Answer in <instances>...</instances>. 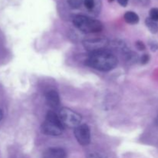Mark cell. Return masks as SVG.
I'll return each mask as SVG.
<instances>
[{
    "instance_id": "cell-1",
    "label": "cell",
    "mask_w": 158,
    "mask_h": 158,
    "mask_svg": "<svg viewBox=\"0 0 158 158\" xmlns=\"http://www.w3.org/2000/svg\"><path fill=\"white\" fill-rule=\"evenodd\" d=\"M117 57L108 49L92 52L86 61L88 66L103 72L112 70L117 66Z\"/></svg>"
},
{
    "instance_id": "cell-2",
    "label": "cell",
    "mask_w": 158,
    "mask_h": 158,
    "mask_svg": "<svg viewBox=\"0 0 158 158\" xmlns=\"http://www.w3.org/2000/svg\"><path fill=\"white\" fill-rule=\"evenodd\" d=\"M64 127L59 115L53 110H49L46 114L44 122L42 124L41 131L46 135L54 137L61 135Z\"/></svg>"
},
{
    "instance_id": "cell-3",
    "label": "cell",
    "mask_w": 158,
    "mask_h": 158,
    "mask_svg": "<svg viewBox=\"0 0 158 158\" xmlns=\"http://www.w3.org/2000/svg\"><path fill=\"white\" fill-rule=\"evenodd\" d=\"M73 23L77 29L84 33H96L102 31L103 28L100 21L83 15H76Z\"/></svg>"
},
{
    "instance_id": "cell-4",
    "label": "cell",
    "mask_w": 158,
    "mask_h": 158,
    "mask_svg": "<svg viewBox=\"0 0 158 158\" xmlns=\"http://www.w3.org/2000/svg\"><path fill=\"white\" fill-rule=\"evenodd\" d=\"M59 117L64 127L75 129L79 125L81 124V115L69 108H61L59 112Z\"/></svg>"
},
{
    "instance_id": "cell-5",
    "label": "cell",
    "mask_w": 158,
    "mask_h": 158,
    "mask_svg": "<svg viewBox=\"0 0 158 158\" xmlns=\"http://www.w3.org/2000/svg\"><path fill=\"white\" fill-rule=\"evenodd\" d=\"M110 41L106 38H95L86 40L83 42V46L90 53L104 50L109 46Z\"/></svg>"
},
{
    "instance_id": "cell-6",
    "label": "cell",
    "mask_w": 158,
    "mask_h": 158,
    "mask_svg": "<svg viewBox=\"0 0 158 158\" xmlns=\"http://www.w3.org/2000/svg\"><path fill=\"white\" fill-rule=\"evenodd\" d=\"M74 135L77 142L82 146H87L91 140L90 129L86 124H80L74 129Z\"/></svg>"
},
{
    "instance_id": "cell-7",
    "label": "cell",
    "mask_w": 158,
    "mask_h": 158,
    "mask_svg": "<svg viewBox=\"0 0 158 158\" xmlns=\"http://www.w3.org/2000/svg\"><path fill=\"white\" fill-rule=\"evenodd\" d=\"M46 100L49 107L52 110H57L60 106V98L58 93L54 89H50L46 94Z\"/></svg>"
},
{
    "instance_id": "cell-8",
    "label": "cell",
    "mask_w": 158,
    "mask_h": 158,
    "mask_svg": "<svg viewBox=\"0 0 158 158\" xmlns=\"http://www.w3.org/2000/svg\"><path fill=\"white\" fill-rule=\"evenodd\" d=\"M42 158H66V153L61 148H51L45 151Z\"/></svg>"
},
{
    "instance_id": "cell-9",
    "label": "cell",
    "mask_w": 158,
    "mask_h": 158,
    "mask_svg": "<svg viewBox=\"0 0 158 158\" xmlns=\"http://www.w3.org/2000/svg\"><path fill=\"white\" fill-rule=\"evenodd\" d=\"M123 18L124 20L126 21V23H129V24H137L139 23V19L138 15H137L136 12H132V11H128L123 15Z\"/></svg>"
},
{
    "instance_id": "cell-10",
    "label": "cell",
    "mask_w": 158,
    "mask_h": 158,
    "mask_svg": "<svg viewBox=\"0 0 158 158\" xmlns=\"http://www.w3.org/2000/svg\"><path fill=\"white\" fill-rule=\"evenodd\" d=\"M145 24H146L147 27L148 28V29L150 30V32L151 33H157L158 32V24L156 21L153 20L152 19H151L150 17L147 18L145 19Z\"/></svg>"
},
{
    "instance_id": "cell-11",
    "label": "cell",
    "mask_w": 158,
    "mask_h": 158,
    "mask_svg": "<svg viewBox=\"0 0 158 158\" xmlns=\"http://www.w3.org/2000/svg\"><path fill=\"white\" fill-rule=\"evenodd\" d=\"M68 3L72 8L77 9L81 6L82 3H83V0H68Z\"/></svg>"
},
{
    "instance_id": "cell-12",
    "label": "cell",
    "mask_w": 158,
    "mask_h": 158,
    "mask_svg": "<svg viewBox=\"0 0 158 158\" xmlns=\"http://www.w3.org/2000/svg\"><path fill=\"white\" fill-rule=\"evenodd\" d=\"M150 18L152 19L154 21H158V8H152L150 10Z\"/></svg>"
},
{
    "instance_id": "cell-13",
    "label": "cell",
    "mask_w": 158,
    "mask_h": 158,
    "mask_svg": "<svg viewBox=\"0 0 158 158\" xmlns=\"http://www.w3.org/2000/svg\"><path fill=\"white\" fill-rule=\"evenodd\" d=\"M83 4L88 10H92L95 6V0H83Z\"/></svg>"
},
{
    "instance_id": "cell-14",
    "label": "cell",
    "mask_w": 158,
    "mask_h": 158,
    "mask_svg": "<svg viewBox=\"0 0 158 158\" xmlns=\"http://www.w3.org/2000/svg\"><path fill=\"white\" fill-rule=\"evenodd\" d=\"M86 158H106V157L103 154H101V153L91 152L87 154Z\"/></svg>"
},
{
    "instance_id": "cell-15",
    "label": "cell",
    "mask_w": 158,
    "mask_h": 158,
    "mask_svg": "<svg viewBox=\"0 0 158 158\" xmlns=\"http://www.w3.org/2000/svg\"><path fill=\"white\" fill-rule=\"evenodd\" d=\"M150 56L148 54H143L141 57H140V63L142 65H145L149 62Z\"/></svg>"
},
{
    "instance_id": "cell-16",
    "label": "cell",
    "mask_w": 158,
    "mask_h": 158,
    "mask_svg": "<svg viewBox=\"0 0 158 158\" xmlns=\"http://www.w3.org/2000/svg\"><path fill=\"white\" fill-rule=\"evenodd\" d=\"M149 46H150V48H151V49L153 51V52H155V51H157L158 49V43L157 42L154 41V40H152V41L150 42Z\"/></svg>"
},
{
    "instance_id": "cell-17",
    "label": "cell",
    "mask_w": 158,
    "mask_h": 158,
    "mask_svg": "<svg viewBox=\"0 0 158 158\" xmlns=\"http://www.w3.org/2000/svg\"><path fill=\"white\" fill-rule=\"evenodd\" d=\"M136 47H137V49H138V50L140 51H143L146 49V46H145L144 43L142 41L136 42Z\"/></svg>"
},
{
    "instance_id": "cell-18",
    "label": "cell",
    "mask_w": 158,
    "mask_h": 158,
    "mask_svg": "<svg viewBox=\"0 0 158 158\" xmlns=\"http://www.w3.org/2000/svg\"><path fill=\"white\" fill-rule=\"evenodd\" d=\"M117 2H118V3L120 5V6L125 7V6H127L129 0H117Z\"/></svg>"
},
{
    "instance_id": "cell-19",
    "label": "cell",
    "mask_w": 158,
    "mask_h": 158,
    "mask_svg": "<svg viewBox=\"0 0 158 158\" xmlns=\"http://www.w3.org/2000/svg\"><path fill=\"white\" fill-rule=\"evenodd\" d=\"M2 117H3V112L2 110L0 109V121H1V120L2 119Z\"/></svg>"
},
{
    "instance_id": "cell-20",
    "label": "cell",
    "mask_w": 158,
    "mask_h": 158,
    "mask_svg": "<svg viewBox=\"0 0 158 158\" xmlns=\"http://www.w3.org/2000/svg\"><path fill=\"white\" fill-rule=\"evenodd\" d=\"M156 123H157V125L158 126V115L157 117V119H156Z\"/></svg>"
},
{
    "instance_id": "cell-21",
    "label": "cell",
    "mask_w": 158,
    "mask_h": 158,
    "mask_svg": "<svg viewBox=\"0 0 158 158\" xmlns=\"http://www.w3.org/2000/svg\"><path fill=\"white\" fill-rule=\"evenodd\" d=\"M113 1H114V0H109V2H112Z\"/></svg>"
}]
</instances>
